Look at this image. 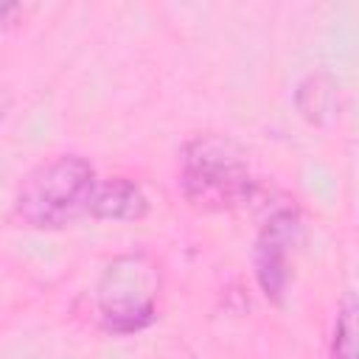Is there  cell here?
Returning a JSON list of instances; mask_svg holds the SVG:
<instances>
[{
	"label": "cell",
	"mask_w": 359,
	"mask_h": 359,
	"mask_svg": "<svg viewBox=\"0 0 359 359\" xmlns=\"http://www.w3.org/2000/svg\"><path fill=\"white\" fill-rule=\"evenodd\" d=\"M11 14H17V3H0V25H6Z\"/></svg>",
	"instance_id": "7"
},
{
	"label": "cell",
	"mask_w": 359,
	"mask_h": 359,
	"mask_svg": "<svg viewBox=\"0 0 359 359\" xmlns=\"http://www.w3.org/2000/svg\"><path fill=\"white\" fill-rule=\"evenodd\" d=\"M98 177L87 157L56 154L39 163L17 188L14 213L34 230H62L87 216Z\"/></svg>",
	"instance_id": "2"
},
{
	"label": "cell",
	"mask_w": 359,
	"mask_h": 359,
	"mask_svg": "<svg viewBox=\"0 0 359 359\" xmlns=\"http://www.w3.org/2000/svg\"><path fill=\"white\" fill-rule=\"evenodd\" d=\"M87 216L101 222H140L149 216V196L129 177H107L95 182Z\"/></svg>",
	"instance_id": "5"
},
{
	"label": "cell",
	"mask_w": 359,
	"mask_h": 359,
	"mask_svg": "<svg viewBox=\"0 0 359 359\" xmlns=\"http://www.w3.org/2000/svg\"><path fill=\"white\" fill-rule=\"evenodd\" d=\"M356 300L348 292L342 297V306L337 309V320L331 328L328 342V359H356Z\"/></svg>",
	"instance_id": "6"
},
{
	"label": "cell",
	"mask_w": 359,
	"mask_h": 359,
	"mask_svg": "<svg viewBox=\"0 0 359 359\" xmlns=\"http://www.w3.org/2000/svg\"><path fill=\"white\" fill-rule=\"evenodd\" d=\"M160 266L146 252H126L112 258L95 283V309L109 334H137L157 317Z\"/></svg>",
	"instance_id": "3"
},
{
	"label": "cell",
	"mask_w": 359,
	"mask_h": 359,
	"mask_svg": "<svg viewBox=\"0 0 359 359\" xmlns=\"http://www.w3.org/2000/svg\"><path fill=\"white\" fill-rule=\"evenodd\" d=\"M255 177L244 151L222 135H196L180 154V191L205 213H224L255 196Z\"/></svg>",
	"instance_id": "1"
},
{
	"label": "cell",
	"mask_w": 359,
	"mask_h": 359,
	"mask_svg": "<svg viewBox=\"0 0 359 359\" xmlns=\"http://www.w3.org/2000/svg\"><path fill=\"white\" fill-rule=\"evenodd\" d=\"M6 115V101H0V118Z\"/></svg>",
	"instance_id": "8"
},
{
	"label": "cell",
	"mask_w": 359,
	"mask_h": 359,
	"mask_svg": "<svg viewBox=\"0 0 359 359\" xmlns=\"http://www.w3.org/2000/svg\"><path fill=\"white\" fill-rule=\"evenodd\" d=\"M300 241H303V222L294 208H280L264 222L252 244V269L266 300L283 303L292 280V255Z\"/></svg>",
	"instance_id": "4"
}]
</instances>
